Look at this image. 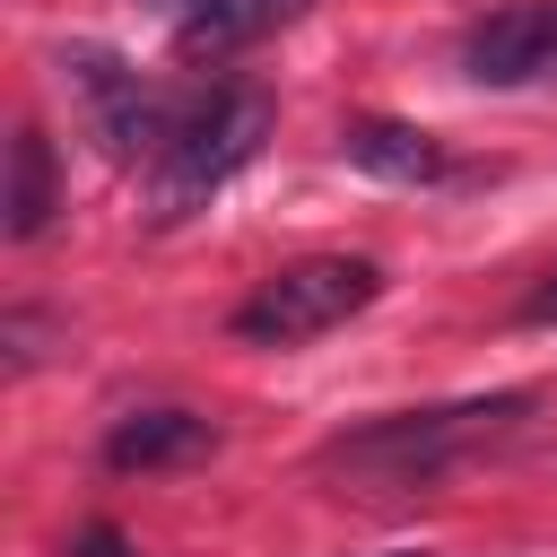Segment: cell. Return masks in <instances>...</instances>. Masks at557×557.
<instances>
[{"mask_svg": "<svg viewBox=\"0 0 557 557\" xmlns=\"http://www.w3.org/2000/svg\"><path fill=\"white\" fill-rule=\"evenodd\" d=\"M305 9H313V0H191V9L174 17V44H183L191 61H226V52L278 35V26L305 17Z\"/></svg>", "mask_w": 557, "mask_h": 557, "instance_id": "6", "label": "cell"}, {"mask_svg": "<svg viewBox=\"0 0 557 557\" xmlns=\"http://www.w3.org/2000/svg\"><path fill=\"white\" fill-rule=\"evenodd\" d=\"M148 9H174V17H183V9H191V0H148Z\"/></svg>", "mask_w": 557, "mask_h": 557, "instance_id": "11", "label": "cell"}, {"mask_svg": "<svg viewBox=\"0 0 557 557\" xmlns=\"http://www.w3.org/2000/svg\"><path fill=\"white\" fill-rule=\"evenodd\" d=\"M209 444H218V426L200 409H131V418H113L104 461L113 470H165V461H200Z\"/></svg>", "mask_w": 557, "mask_h": 557, "instance_id": "7", "label": "cell"}, {"mask_svg": "<svg viewBox=\"0 0 557 557\" xmlns=\"http://www.w3.org/2000/svg\"><path fill=\"white\" fill-rule=\"evenodd\" d=\"M70 557H139V548H131V540H122L113 522H87V531L70 540Z\"/></svg>", "mask_w": 557, "mask_h": 557, "instance_id": "10", "label": "cell"}, {"mask_svg": "<svg viewBox=\"0 0 557 557\" xmlns=\"http://www.w3.org/2000/svg\"><path fill=\"white\" fill-rule=\"evenodd\" d=\"M270 139V96L244 87V78H218V87H191L174 139L148 157V226H174L191 218L209 191H226Z\"/></svg>", "mask_w": 557, "mask_h": 557, "instance_id": "1", "label": "cell"}, {"mask_svg": "<svg viewBox=\"0 0 557 557\" xmlns=\"http://www.w3.org/2000/svg\"><path fill=\"white\" fill-rule=\"evenodd\" d=\"M339 148H348V165H357V174H383V183H444V174H453L444 139H435V131H418V122H392V113L348 122V131H339Z\"/></svg>", "mask_w": 557, "mask_h": 557, "instance_id": "5", "label": "cell"}, {"mask_svg": "<svg viewBox=\"0 0 557 557\" xmlns=\"http://www.w3.org/2000/svg\"><path fill=\"white\" fill-rule=\"evenodd\" d=\"M461 70H470L479 87H531V78H557V0L487 9V17L461 35Z\"/></svg>", "mask_w": 557, "mask_h": 557, "instance_id": "4", "label": "cell"}, {"mask_svg": "<svg viewBox=\"0 0 557 557\" xmlns=\"http://www.w3.org/2000/svg\"><path fill=\"white\" fill-rule=\"evenodd\" d=\"M0 348H9V366L26 374V366H44V313H0Z\"/></svg>", "mask_w": 557, "mask_h": 557, "instance_id": "9", "label": "cell"}, {"mask_svg": "<svg viewBox=\"0 0 557 557\" xmlns=\"http://www.w3.org/2000/svg\"><path fill=\"white\" fill-rule=\"evenodd\" d=\"M374 296H383V270L366 252H305V261L270 270L235 305V339H252V348H305V339L339 331L348 313H366Z\"/></svg>", "mask_w": 557, "mask_h": 557, "instance_id": "3", "label": "cell"}, {"mask_svg": "<svg viewBox=\"0 0 557 557\" xmlns=\"http://www.w3.org/2000/svg\"><path fill=\"white\" fill-rule=\"evenodd\" d=\"M513 418H522V400H461V409L366 418V426H348V435L322 444V470H331V479H357V487H426V479H444L461 453L496 444Z\"/></svg>", "mask_w": 557, "mask_h": 557, "instance_id": "2", "label": "cell"}, {"mask_svg": "<svg viewBox=\"0 0 557 557\" xmlns=\"http://www.w3.org/2000/svg\"><path fill=\"white\" fill-rule=\"evenodd\" d=\"M52 218V139L26 122L9 139V244H35Z\"/></svg>", "mask_w": 557, "mask_h": 557, "instance_id": "8", "label": "cell"}]
</instances>
